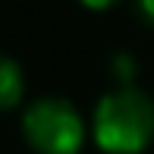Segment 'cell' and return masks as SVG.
<instances>
[{
  "label": "cell",
  "instance_id": "6da1fadb",
  "mask_svg": "<svg viewBox=\"0 0 154 154\" xmlns=\"http://www.w3.org/2000/svg\"><path fill=\"white\" fill-rule=\"evenodd\" d=\"M91 138L104 154H142L154 142V101L135 85H116L91 113Z\"/></svg>",
  "mask_w": 154,
  "mask_h": 154
},
{
  "label": "cell",
  "instance_id": "277c9868",
  "mask_svg": "<svg viewBox=\"0 0 154 154\" xmlns=\"http://www.w3.org/2000/svg\"><path fill=\"white\" fill-rule=\"evenodd\" d=\"M113 75L120 79V85H132V75H135V63L129 54H116L113 57Z\"/></svg>",
  "mask_w": 154,
  "mask_h": 154
},
{
  "label": "cell",
  "instance_id": "7a4b0ae2",
  "mask_svg": "<svg viewBox=\"0 0 154 154\" xmlns=\"http://www.w3.org/2000/svg\"><path fill=\"white\" fill-rule=\"evenodd\" d=\"M22 135L35 154H79L85 120L66 97H38L22 110Z\"/></svg>",
  "mask_w": 154,
  "mask_h": 154
},
{
  "label": "cell",
  "instance_id": "5b68a950",
  "mask_svg": "<svg viewBox=\"0 0 154 154\" xmlns=\"http://www.w3.org/2000/svg\"><path fill=\"white\" fill-rule=\"evenodd\" d=\"M138 13H142V16L154 25V0H142V3H138Z\"/></svg>",
  "mask_w": 154,
  "mask_h": 154
},
{
  "label": "cell",
  "instance_id": "3957f363",
  "mask_svg": "<svg viewBox=\"0 0 154 154\" xmlns=\"http://www.w3.org/2000/svg\"><path fill=\"white\" fill-rule=\"evenodd\" d=\"M25 94V72L13 57L0 54V110H13L22 104Z\"/></svg>",
  "mask_w": 154,
  "mask_h": 154
}]
</instances>
